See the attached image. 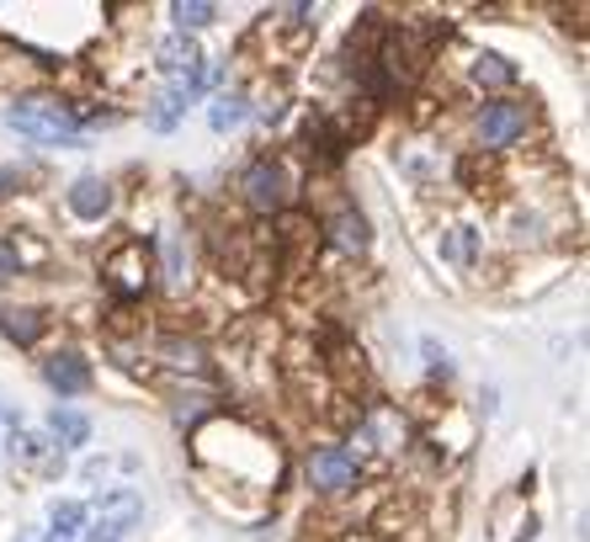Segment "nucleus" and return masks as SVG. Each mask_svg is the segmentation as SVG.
<instances>
[{
	"label": "nucleus",
	"instance_id": "obj_1",
	"mask_svg": "<svg viewBox=\"0 0 590 542\" xmlns=\"http://www.w3.org/2000/svg\"><path fill=\"white\" fill-rule=\"evenodd\" d=\"M6 128H17L22 139H38V144H74L80 139L70 107H59L49 97H27L17 107H6Z\"/></svg>",
	"mask_w": 590,
	"mask_h": 542
},
{
	"label": "nucleus",
	"instance_id": "obj_2",
	"mask_svg": "<svg viewBox=\"0 0 590 542\" xmlns=\"http://www.w3.org/2000/svg\"><path fill=\"white\" fill-rule=\"evenodd\" d=\"M527 128H532L527 101H484L473 112V139L484 149H511L517 139H527Z\"/></svg>",
	"mask_w": 590,
	"mask_h": 542
},
{
	"label": "nucleus",
	"instance_id": "obj_3",
	"mask_svg": "<svg viewBox=\"0 0 590 542\" xmlns=\"http://www.w3.org/2000/svg\"><path fill=\"white\" fill-rule=\"evenodd\" d=\"M309 490L320 494H351L362 484V463L346 446H309Z\"/></svg>",
	"mask_w": 590,
	"mask_h": 542
},
{
	"label": "nucleus",
	"instance_id": "obj_4",
	"mask_svg": "<svg viewBox=\"0 0 590 542\" xmlns=\"http://www.w3.org/2000/svg\"><path fill=\"white\" fill-rule=\"evenodd\" d=\"M101 271H107V288H112L118 298H144V288H149V245H144V240H123V245L101 261Z\"/></svg>",
	"mask_w": 590,
	"mask_h": 542
},
{
	"label": "nucleus",
	"instance_id": "obj_5",
	"mask_svg": "<svg viewBox=\"0 0 590 542\" xmlns=\"http://www.w3.org/2000/svg\"><path fill=\"white\" fill-rule=\"evenodd\" d=\"M240 192L256 213H282L288 208V192H293V181H288V165H277V160H256L246 175H240Z\"/></svg>",
	"mask_w": 590,
	"mask_h": 542
},
{
	"label": "nucleus",
	"instance_id": "obj_6",
	"mask_svg": "<svg viewBox=\"0 0 590 542\" xmlns=\"http://www.w3.org/2000/svg\"><path fill=\"white\" fill-rule=\"evenodd\" d=\"M139 516H144V494L139 490H112L107 500H101V516L91 521L86 542H123L128 532L139 526Z\"/></svg>",
	"mask_w": 590,
	"mask_h": 542
},
{
	"label": "nucleus",
	"instance_id": "obj_7",
	"mask_svg": "<svg viewBox=\"0 0 590 542\" xmlns=\"http://www.w3.org/2000/svg\"><path fill=\"white\" fill-rule=\"evenodd\" d=\"M70 213L86 223H97L112 213V181H101V175H80L70 187Z\"/></svg>",
	"mask_w": 590,
	"mask_h": 542
},
{
	"label": "nucleus",
	"instance_id": "obj_8",
	"mask_svg": "<svg viewBox=\"0 0 590 542\" xmlns=\"http://www.w3.org/2000/svg\"><path fill=\"white\" fill-rule=\"evenodd\" d=\"M43 378H49V389H59L64 399L91 389V368L80 362V351H53L49 362H43Z\"/></svg>",
	"mask_w": 590,
	"mask_h": 542
},
{
	"label": "nucleus",
	"instance_id": "obj_9",
	"mask_svg": "<svg viewBox=\"0 0 590 542\" xmlns=\"http://www.w3.org/2000/svg\"><path fill=\"white\" fill-rule=\"evenodd\" d=\"M324 234H330V245L341 250V255H362L368 250V223H362L357 208H341L336 219L324 223Z\"/></svg>",
	"mask_w": 590,
	"mask_h": 542
},
{
	"label": "nucleus",
	"instance_id": "obj_10",
	"mask_svg": "<svg viewBox=\"0 0 590 542\" xmlns=\"http://www.w3.org/2000/svg\"><path fill=\"white\" fill-rule=\"evenodd\" d=\"M6 452H11V463H22V469H53V463H59V458L49 452V442H43V436H32V431H22V425H11Z\"/></svg>",
	"mask_w": 590,
	"mask_h": 542
},
{
	"label": "nucleus",
	"instance_id": "obj_11",
	"mask_svg": "<svg viewBox=\"0 0 590 542\" xmlns=\"http://www.w3.org/2000/svg\"><path fill=\"white\" fill-rule=\"evenodd\" d=\"M468 74H473L479 91H506V86H517V64H506L500 53H473Z\"/></svg>",
	"mask_w": 590,
	"mask_h": 542
},
{
	"label": "nucleus",
	"instance_id": "obj_12",
	"mask_svg": "<svg viewBox=\"0 0 590 542\" xmlns=\"http://www.w3.org/2000/svg\"><path fill=\"white\" fill-rule=\"evenodd\" d=\"M43 309H6L0 314V330H6V341H17V345H32L38 335H43Z\"/></svg>",
	"mask_w": 590,
	"mask_h": 542
},
{
	"label": "nucleus",
	"instance_id": "obj_13",
	"mask_svg": "<svg viewBox=\"0 0 590 542\" xmlns=\"http://www.w3.org/2000/svg\"><path fill=\"white\" fill-rule=\"evenodd\" d=\"M86 521H91V511L80 505V500H59L49 511V538L53 542H74V532H86Z\"/></svg>",
	"mask_w": 590,
	"mask_h": 542
},
{
	"label": "nucleus",
	"instance_id": "obj_14",
	"mask_svg": "<svg viewBox=\"0 0 590 542\" xmlns=\"http://www.w3.org/2000/svg\"><path fill=\"white\" fill-rule=\"evenodd\" d=\"M49 431H53V442H59V446H86V442H91V420L74 415V410H64V404L49 415Z\"/></svg>",
	"mask_w": 590,
	"mask_h": 542
},
{
	"label": "nucleus",
	"instance_id": "obj_15",
	"mask_svg": "<svg viewBox=\"0 0 590 542\" xmlns=\"http://www.w3.org/2000/svg\"><path fill=\"white\" fill-rule=\"evenodd\" d=\"M250 118V101H246V91H223L213 107H208V123L219 128V133H229V128H240Z\"/></svg>",
	"mask_w": 590,
	"mask_h": 542
},
{
	"label": "nucleus",
	"instance_id": "obj_16",
	"mask_svg": "<svg viewBox=\"0 0 590 542\" xmlns=\"http://www.w3.org/2000/svg\"><path fill=\"white\" fill-rule=\"evenodd\" d=\"M171 17H176V27H181V38H187V32H197V27H208V22H213L219 11H213L208 0H176V6H171Z\"/></svg>",
	"mask_w": 590,
	"mask_h": 542
},
{
	"label": "nucleus",
	"instance_id": "obj_17",
	"mask_svg": "<svg viewBox=\"0 0 590 542\" xmlns=\"http://www.w3.org/2000/svg\"><path fill=\"white\" fill-rule=\"evenodd\" d=\"M166 357H171V368H181V372H202V368H208L202 345H197V341H181V335H171V341H166Z\"/></svg>",
	"mask_w": 590,
	"mask_h": 542
},
{
	"label": "nucleus",
	"instance_id": "obj_18",
	"mask_svg": "<svg viewBox=\"0 0 590 542\" xmlns=\"http://www.w3.org/2000/svg\"><path fill=\"white\" fill-rule=\"evenodd\" d=\"M473 250H479V234H473V229H447V234H442V255H447V261L468 267V261H473Z\"/></svg>",
	"mask_w": 590,
	"mask_h": 542
},
{
	"label": "nucleus",
	"instance_id": "obj_19",
	"mask_svg": "<svg viewBox=\"0 0 590 542\" xmlns=\"http://www.w3.org/2000/svg\"><path fill=\"white\" fill-rule=\"evenodd\" d=\"M160 255H166V282H171V288H187V255H181V240H176V234H166Z\"/></svg>",
	"mask_w": 590,
	"mask_h": 542
},
{
	"label": "nucleus",
	"instance_id": "obj_20",
	"mask_svg": "<svg viewBox=\"0 0 590 542\" xmlns=\"http://www.w3.org/2000/svg\"><path fill=\"white\" fill-rule=\"evenodd\" d=\"M420 357H426V368L437 372V378H447V372H452V357H447V351H442L437 341H431V335L420 341Z\"/></svg>",
	"mask_w": 590,
	"mask_h": 542
},
{
	"label": "nucleus",
	"instance_id": "obj_21",
	"mask_svg": "<svg viewBox=\"0 0 590 542\" xmlns=\"http://www.w3.org/2000/svg\"><path fill=\"white\" fill-rule=\"evenodd\" d=\"M11 277H22V261H17L11 240H0V282H11Z\"/></svg>",
	"mask_w": 590,
	"mask_h": 542
},
{
	"label": "nucleus",
	"instance_id": "obj_22",
	"mask_svg": "<svg viewBox=\"0 0 590 542\" xmlns=\"http://www.w3.org/2000/svg\"><path fill=\"white\" fill-rule=\"evenodd\" d=\"M202 415H208V404H202V399H192V404L181 399V404H176V425H197Z\"/></svg>",
	"mask_w": 590,
	"mask_h": 542
},
{
	"label": "nucleus",
	"instance_id": "obj_23",
	"mask_svg": "<svg viewBox=\"0 0 590 542\" xmlns=\"http://www.w3.org/2000/svg\"><path fill=\"white\" fill-rule=\"evenodd\" d=\"M17 187H22V175H17V171H0V198H6V192H17Z\"/></svg>",
	"mask_w": 590,
	"mask_h": 542
},
{
	"label": "nucleus",
	"instance_id": "obj_24",
	"mask_svg": "<svg viewBox=\"0 0 590 542\" xmlns=\"http://www.w3.org/2000/svg\"><path fill=\"white\" fill-rule=\"evenodd\" d=\"M17 542H49V538H43V532H22V538H17Z\"/></svg>",
	"mask_w": 590,
	"mask_h": 542
}]
</instances>
